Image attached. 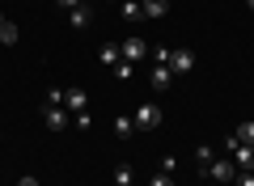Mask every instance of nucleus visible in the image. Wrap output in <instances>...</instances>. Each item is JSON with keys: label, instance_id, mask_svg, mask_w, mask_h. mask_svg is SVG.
<instances>
[{"label": "nucleus", "instance_id": "1", "mask_svg": "<svg viewBox=\"0 0 254 186\" xmlns=\"http://www.w3.org/2000/svg\"><path fill=\"white\" fill-rule=\"evenodd\" d=\"M229 157H233V165L242 169V174H254V144H242V140H237L233 148H229Z\"/></svg>", "mask_w": 254, "mask_h": 186}, {"label": "nucleus", "instance_id": "2", "mask_svg": "<svg viewBox=\"0 0 254 186\" xmlns=\"http://www.w3.org/2000/svg\"><path fill=\"white\" fill-rule=\"evenodd\" d=\"M64 110H68V115L89 110V93H85V89H64Z\"/></svg>", "mask_w": 254, "mask_h": 186}, {"label": "nucleus", "instance_id": "3", "mask_svg": "<svg viewBox=\"0 0 254 186\" xmlns=\"http://www.w3.org/2000/svg\"><path fill=\"white\" fill-rule=\"evenodd\" d=\"M136 127H161V106H157V102H140Z\"/></svg>", "mask_w": 254, "mask_h": 186}, {"label": "nucleus", "instance_id": "4", "mask_svg": "<svg viewBox=\"0 0 254 186\" xmlns=\"http://www.w3.org/2000/svg\"><path fill=\"white\" fill-rule=\"evenodd\" d=\"M119 55H123V60H144V55H148V43L131 34L127 43H119Z\"/></svg>", "mask_w": 254, "mask_h": 186}, {"label": "nucleus", "instance_id": "5", "mask_svg": "<svg viewBox=\"0 0 254 186\" xmlns=\"http://www.w3.org/2000/svg\"><path fill=\"white\" fill-rule=\"evenodd\" d=\"M170 68H174V76H187V72L195 68V55H190L187 47H178V51L170 55Z\"/></svg>", "mask_w": 254, "mask_h": 186}, {"label": "nucleus", "instance_id": "6", "mask_svg": "<svg viewBox=\"0 0 254 186\" xmlns=\"http://www.w3.org/2000/svg\"><path fill=\"white\" fill-rule=\"evenodd\" d=\"M43 123L51 127V131H64V127H68V110L64 106H43Z\"/></svg>", "mask_w": 254, "mask_h": 186}, {"label": "nucleus", "instance_id": "7", "mask_svg": "<svg viewBox=\"0 0 254 186\" xmlns=\"http://www.w3.org/2000/svg\"><path fill=\"white\" fill-rule=\"evenodd\" d=\"M208 174H212V182H233V178H237V165H233V161H212Z\"/></svg>", "mask_w": 254, "mask_h": 186}, {"label": "nucleus", "instance_id": "8", "mask_svg": "<svg viewBox=\"0 0 254 186\" xmlns=\"http://www.w3.org/2000/svg\"><path fill=\"white\" fill-rule=\"evenodd\" d=\"M140 9H144V17H165L170 13V0H140Z\"/></svg>", "mask_w": 254, "mask_h": 186}, {"label": "nucleus", "instance_id": "9", "mask_svg": "<svg viewBox=\"0 0 254 186\" xmlns=\"http://www.w3.org/2000/svg\"><path fill=\"white\" fill-rule=\"evenodd\" d=\"M119 60H123V55H119V43H102V51H98V63H106V68H115Z\"/></svg>", "mask_w": 254, "mask_h": 186}, {"label": "nucleus", "instance_id": "10", "mask_svg": "<svg viewBox=\"0 0 254 186\" xmlns=\"http://www.w3.org/2000/svg\"><path fill=\"white\" fill-rule=\"evenodd\" d=\"M170 80H174V68L170 63H157L153 68V89H170Z\"/></svg>", "mask_w": 254, "mask_h": 186}, {"label": "nucleus", "instance_id": "11", "mask_svg": "<svg viewBox=\"0 0 254 186\" xmlns=\"http://www.w3.org/2000/svg\"><path fill=\"white\" fill-rule=\"evenodd\" d=\"M119 13L127 21H144V9H140V0H119Z\"/></svg>", "mask_w": 254, "mask_h": 186}, {"label": "nucleus", "instance_id": "12", "mask_svg": "<svg viewBox=\"0 0 254 186\" xmlns=\"http://www.w3.org/2000/svg\"><path fill=\"white\" fill-rule=\"evenodd\" d=\"M136 131H140L136 119H127V115H119V119H115V135H119V140H127V135H136Z\"/></svg>", "mask_w": 254, "mask_h": 186}, {"label": "nucleus", "instance_id": "13", "mask_svg": "<svg viewBox=\"0 0 254 186\" xmlns=\"http://www.w3.org/2000/svg\"><path fill=\"white\" fill-rule=\"evenodd\" d=\"M68 17H72V26H76V30H85L93 13H89V4H81V9H68Z\"/></svg>", "mask_w": 254, "mask_h": 186}, {"label": "nucleus", "instance_id": "14", "mask_svg": "<svg viewBox=\"0 0 254 186\" xmlns=\"http://www.w3.org/2000/svg\"><path fill=\"white\" fill-rule=\"evenodd\" d=\"M237 140H242V144H254V119H246V123H237Z\"/></svg>", "mask_w": 254, "mask_h": 186}, {"label": "nucleus", "instance_id": "15", "mask_svg": "<svg viewBox=\"0 0 254 186\" xmlns=\"http://www.w3.org/2000/svg\"><path fill=\"white\" fill-rule=\"evenodd\" d=\"M0 43H4V47L17 43V26H13V21H4V26H0Z\"/></svg>", "mask_w": 254, "mask_h": 186}, {"label": "nucleus", "instance_id": "16", "mask_svg": "<svg viewBox=\"0 0 254 186\" xmlns=\"http://www.w3.org/2000/svg\"><path fill=\"white\" fill-rule=\"evenodd\" d=\"M131 72H136V68H131V60H119L115 63V76L119 80H131Z\"/></svg>", "mask_w": 254, "mask_h": 186}, {"label": "nucleus", "instance_id": "17", "mask_svg": "<svg viewBox=\"0 0 254 186\" xmlns=\"http://www.w3.org/2000/svg\"><path fill=\"white\" fill-rule=\"evenodd\" d=\"M148 186H174V174H165V169H157V174H153V182H148Z\"/></svg>", "mask_w": 254, "mask_h": 186}, {"label": "nucleus", "instance_id": "18", "mask_svg": "<svg viewBox=\"0 0 254 186\" xmlns=\"http://www.w3.org/2000/svg\"><path fill=\"white\" fill-rule=\"evenodd\" d=\"M115 186H131V169H127V165L115 169Z\"/></svg>", "mask_w": 254, "mask_h": 186}, {"label": "nucleus", "instance_id": "19", "mask_svg": "<svg viewBox=\"0 0 254 186\" xmlns=\"http://www.w3.org/2000/svg\"><path fill=\"white\" fill-rule=\"evenodd\" d=\"M47 106H64V89H47Z\"/></svg>", "mask_w": 254, "mask_h": 186}, {"label": "nucleus", "instance_id": "20", "mask_svg": "<svg viewBox=\"0 0 254 186\" xmlns=\"http://www.w3.org/2000/svg\"><path fill=\"white\" fill-rule=\"evenodd\" d=\"M233 186H254V174H237V178H233Z\"/></svg>", "mask_w": 254, "mask_h": 186}, {"label": "nucleus", "instance_id": "21", "mask_svg": "<svg viewBox=\"0 0 254 186\" xmlns=\"http://www.w3.org/2000/svg\"><path fill=\"white\" fill-rule=\"evenodd\" d=\"M81 4H89V0H60V9H81Z\"/></svg>", "mask_w": 254, "mask_h": 186}, {"label": "nucleus", "instance_id": "22", "mask_svg": "<svg viewBox=\"0 0 254 186\" xmlns=\"http://www.w3.org/2000/svg\"><path fill=\"white\" fill-rule=\"evenodd\" d=\"M17 186H38V178H34V174H21V178H17Z\"/></svg>", "mask_w": 254, "mask_h": 186}, {"label": "nucleus", "instance_id": "23", "mask_svg": "<svg viewBox=\"0 0 254 186\" xmlns=\"http://www.w3.org/2000/svg\"><path fill=\"white\" fill-rule=\"evenodd\" d=\"M4 21H9V17H4V13H0V26H4Z\"/></svg>", "mask_w": 254, "mask_h": 186}, {"label": "nucleus", "instance_id": "24", "mask_svg": "<svg viewBox=\"0 0 254 186\" xmlns=\"http://www.w3.org/2000/svg\"><path fill=\"white\" fill-rule=\"evenodd\" d=\"M216 186H233V182H216Z\"/></svg>", "mask_w": 254, "mask_h": 186}, {"label": "nucleus", "instance_id": "25", "mask_svg": "<svg viewBox=\"0 0 254 186\" xmlns=\"http://www.w3.org/2000/svg\"><path fill=\"white\" fill-rule=\"evenodd\" d=\"M246 4H250V9H254V0H246Z\"/></svg>", "mask_w": 254, "mask_h": 186}, {"label": "nucleus", "instance_id": "26", "mask_svg": "<svg viewBox=\"0 0 254 186\" xmlns=\"http://www.w3.org/2000/svg\"><path fill=\"white\" fill-rule=\"evenodd\" d=\"M110 186H115V182H110Z\"/></svg>", "mask_w": 254, "mask_h": 186}]
</instances>
